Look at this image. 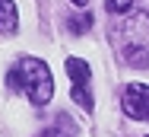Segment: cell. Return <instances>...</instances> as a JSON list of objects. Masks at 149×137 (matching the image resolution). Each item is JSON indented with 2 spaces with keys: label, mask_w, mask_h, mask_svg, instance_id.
Listing matches in <instances>:
<instances>
[{
  "label": "cell",
  "mask_w": 149,
  "mask_h": 137,
  "mask_svg": "<svg viewBox=\"0 0 149 137\" xmlns=\"http://www.w3.org/2000/svg\"><path fill=\"white\" fill-rule=\"evenodd\" d=\"M73 3H76V6H86V3H89V0H73Z\"/></svg>",
  "instance_id": "9"
},
{
  "label": "cell",
  "mask_w": 149,
  "mask_h": 137,
  "mask_svg": "<svg viewBox=\"0 0 149 137\" xmlns=\"http://www.w3.org/2000/svg\"><path fill=\"white\" fill-rule=\"evenodd\" d=\"M89 26H92V16H89V13H76V16H70V32H73V35L89 32Z\"/></svg>",
  "instance_id": "6"
},
{
  "label": "cell",
  "mask_w": 149,
  "mask_h": 137,
  "mask_svg": "<svg viewBox=\"0 0 149 137\" xmlns=\"http://www.w3.org/2000/svg\"><path fill=\"white\" fill-rule=\"evenodd\" d=\"M111 42L124 64L149 67V13H130L111 29Z\"/></svg>",
  "instance_id": "2"
},
{
  "label": "cell",
  "mask_w": 149,
  "mask_h": 137,
  "mask_svg": "<svg viewBox=\"0 0 149 137\" xmlns=\"http://www.w3.org/2000/svg\"><path fill=\"white\" fill-rule=\"evenodd\" d=\"M130 6H133V0H105V10L108 13H130Z\"/></svg>",
  "instance_id": "7"
},
{
  "label": "cell",
  "mask_w": 149,
  "mask_h": 137,
  "mask_svg": "<svg viewBox=\"0 0 149 137\" xmlns=\"http://www.w3.org/2000/svg\"><path fill=\"white\" fill-rule=\"evenodd\" d=\"M38 137H73V131H70V128H60V121H57V124L45 128V131H41Z\"/></svg>",
  "instance_id": "8"
},
{
  "label": "cell",
  "mask_w": 149,
  "mask_h": 137,
  "mask_svg": "<svg viewBox=\"0 0 149 137\" xmlns=\"http://www.w3.org/2000/svg\"><path fill=\"white\" fill-rule=\"evenodd\" d=\"M6 86L16 89V93H22L38 109H45L51 102V96H54V80H51L48 64L41 57H29V54L13 64V70L6 73Z\"/></svg>",
  "instance_id": "1"
},
{
  "label": "cell",
  "mask_w": 149,
  "mask_h": 137,
  "mask_svg": "<svg viewBox=\"0 0 149 137\" xmlns=\"http://www.w3.org/2000/svg\"><path fill=\"white\" fill-rule=\"evenodd\" d=\"M120 109L133 121H149V86L146 83H130L120 96Z\"/></svg>",
  "instance_id": "4"
},
{
  "label": "cell",
  "mask_w": 149,
  "mask_h": 137,
  "mask_svg": "<svg viewBox=\"0 0 149 137\" xmlns=\"http://www.w3.org/2000/svg\"><path fill=\"white\" fill-rule=\"evenodd\" d=\"M19 29V10L13 0H0V35H13Z\"/></svg>",
  "instance_id": "5"
},
{
  "label": "cell",
  "mask_w": 149,
  "mask_h": 137,
  "mask_svg": "<svg viewBox=\"0 0 149 137\" xmlns=\"http://www.w3.org/2000/svg\"><path fill=\"white\" fill-rule=\"evenodd\" d=\"M67 77H70V96L79 109L92 112L95 102H92V73L89 64L79 61V57H67Z\"/></svg>",
  "instance_id": "3"
}]
</instances>
